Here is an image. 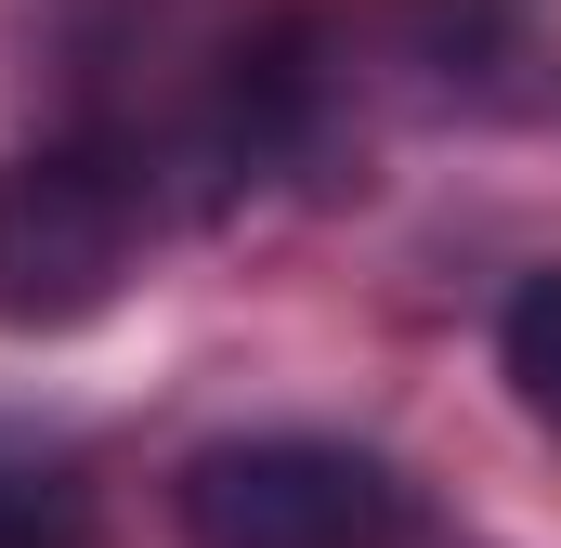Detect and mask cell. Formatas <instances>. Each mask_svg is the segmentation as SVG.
<instances>
[{
  "mask_svg": "<svg viewBox=\"0 0 561 548\" xmlns=\"http://www.w3.org/2000/svg\"><path fill=\"white\" fill-rule=\"evenodd\" d=\"M131 249H144V183L118 157H92V144L0 157V327L13 340L105 313Z\"/></svg>",
  "mask_w": 561,
  "mask_h": 548,
  "instance_id": "1",
  "label": "cell"
},
{
  "mask_svg": "<svg viewBox=\"0 0 561 548\" xmlns=\"http://www.w3.org/2000/svg\"><path fill=\"white\" fill-rule=\"evenodd\" d=\"M183 536L196 548H405V483L366 444L327 431H249L183 470Z\"/></svg>",
  "mask_w": 561,
  "mask_h": 548,
  "instance_id": "2",
  "label": "cell"
},
{
  "mask_svg": "<svg viewBox=\"0 0 561 548\" xmlns=\"http://www.w3.org/2000/svg\"><path fill=\"white\" fill-rule=\"evenodd\" d=\"M496 353H510V392H523L536 418H561V274H536V287L510 300Z\"/></svg>",
  "mask_w": 561,
  "mask_h": 548,
  "instance_id": "3",
  "label": "cell"
},
{
  "mask_svg": "<svg viewBox=\"0 0 561 548\" xmlns=\"http://www.w3.org/2000/svg\"><path fill=\"white\" fill-rule=\"evenodd\" d=\"M0 548H92V523H79V496H66V483L0 470Z\"/></svg>",
  "mask_w": 561,
  "mask_h": 548,
  "instance_id": "4",
  "label": "cell"
}]
</instances>
